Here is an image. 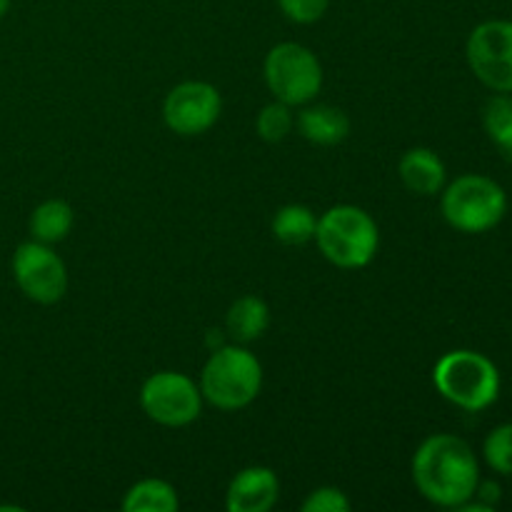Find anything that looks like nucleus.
<instances>
[{"instance_id": "obj_1", "label": "nucleus", "mask_w": 512, "mask_h": 512, "mask_svg": "<svg viewBox=\"0 0 512 512\" xmlns=\"http://www.w3.org/2000/svg\"><path fill=\"white\" fill-rule=\"evenodd\" d=\"M413 480L420 495L433 505L460 508L473 500L480 483L478 458L458 435H430L413 455Z\"/></svg>"}, {"instance_id": "obj_2", "label": "nucleus", "mask_w": 512, "mask_h": 512, "mask_svg": "<svg viewBox=\"0 0 512 512\" xmlns=\"http://www.w3.org/2000/svg\"><path fill=\"white\" fill-rule=\"evenodd\" d=\"M198 385L218 410L248 408L263 388V365L245 345H223L208 358Z\"/></svg>"}, {"instance_id": "obj_3", "label": "nucleus", "mask_w": 512, "mask_h": 512, "mask_svg": "<svg viewBox=\"0 0 512 512\" xmlns=\"http://www.w3.org/2000/svg\"><path fill=\"white\" fill-rule=\"evenodd\" d=\"M315 243L325 260L343 270L365 268L375 258L380 233L375 220L358 205H335L318 218Z\"/></svg>"}, {"instance_id": "obj_4", "label": "nucleus", "mask_w": 512, "mask_h": 512, "mask_svg": "<svg viewBox=\"0 0 512 512\" xmlns=\"http://www.w3.org/2000/svg\"><path fill=\"white\" fill-rule=\"evenodd\" d=\"M433 383L455 408L480 413L498 400L500 373L490 358L475 350H453L435 363Z\"/></svg>"}, {"instance_id": "obj_5", "label": "nucleus", "mask_w": 512, "mask_h": 512, "mask_svg": "<svg viewBox=\"0 0 512 512\" xmlns=\"http://www.w3.org/2000/svg\"><path fill=\"white\" fill-rule=\"evenodd\" d=\"M443 218L460 233H488L508 213V195L485 175H463L443 193Z\"/></svg>"}, {"instance_id": "obj_6", "label": "nucleus", "mask_w": 512, "mask_h": 512, "mask_svg": "<svg viewBox=\"0 0 512 512\" xmlns=\"http://www.w3.org/2000/svg\"><path fill=\"white\" fill-rule=\"evenodd\" d=\"M265 83L275 100L285 105H308L323 88L318 55L300 43H280L265 58Z\"/></svg>"}, {"instance_id": "obj_7", "label": "nucleus", "mask_w": 512, "mask_h": 512, "mask_svg": "<svg viewBox=\"0 0 512 512\" xmlns=\"http://www.w3.org/2000/svg\"><path fill=\"white\" fill-rule=\"evenodd\" d=\"M140 405L153 423L165 428H183L198 420L203 393L193 378L175 370L150 375L140 388Z\"/></svg>"}, {"instance_id": "obj_8", "label": "nucleus", "mask_w": 512, "mask_h": 512, "mask_svg": "<svg viewBox=\"0 0 512 512\" xmlns=\"http://www.w3.org/2000/svg\"><path fill=\"white\" fill-rule=\"evenodd\" d=\"M470 70L495 93H512V20H485L470 33Z\"/></svg>"}, {"instance_id": "obj_9", "label": "nucleus", "mask_w": 512, "mask_h": 512, "mask_svg": "<svg viewBox=\"0 0 512 512\" xmlns=\"http://www.w3.org/2000/svg\"><path fill=\"white\" fill-rule=\"evenodd\" d=\"M13 278L20 293L38 305H53L68 290V270L50 245L30 240L13 255Z\"/></svg>"}, {"instance_id": "obj_10", "label": "nucleus", "mask_w": 512, "mask_h": 512, "mask_svg": "<svg viewBox=\"0 0 512 512\" xmlns=\"http://www.w3.org/2000/svg\"><path fill=\"white\" fill-rule=\"evenodd\" d=\"M223 98L218 88L203 80H188L175 85L163 103V120L173 133L183 138L203 135L218 123Z\"/></svg>"}, {"instance_id": "obj_11", "label": "nucleus", "mask_w": 512, "mask_h": 512, "mask_svg": "<svg viewBox=\"0 0 512 512\" xmlns=\"http://www.w3.org/2000/svg\"><path fill=\"white\" fill-rule=\"evenodd\" d=\"M280 498L278 475L263 465L245 468L230 480L225 508L230 512H268Z\"/></svg>"}, {"instance_id": "obj_12", "label": "nucleus", "mask_w": 512, "mask_h": 512, "mask_svg": "<svg viewBox=\"0 0 512 512\" xmlns=\"http://www.w3.org/2000/svg\"><path fill=\"white\" fill-rule=\"evenodd\" d=\"M398 175L415 195H435L445 188V163L430 148L405 150L398 163Z\"/></svg>"}, {"instance_id": "obj_13", "label": "nucleus", "mask_w": 512, "mask_h": 512, "mask_svg": "<svg viewBox=\"0 0 512 512\" xmlns=\"http://www.w3.org/2000/svg\"><path fill=\"white\" fill-rule=\"evenodd\" d=\"M298 130L315 145H338L348 138L350 118L335 105H308L298 115Z\"/></svg>"}, {"instance_id": "obj_14", "label": "nucleus", "mask_w": 512, "mask_h": 512, "mask_svg": "<svg viewBox=\"0 0 512 512\" xmlns=\"http://www.w3.org/2000/svg\"><path fill=\"white\" fill-rule=\"evenodd\" d=\"M270 325V308L265 300L255 298V295H243L230 305L228 315H225V330H228L230 340L238 345H248L253 340L263 338L265 330Z\"/></svg>"}, {"instance_id": "obj_15", "label": "nucleus", "mask_w": 512, "mask_h": 512, "mask_svg": "<svg viewBox=\"0 0 512 512\" xmlns=\"http://www.w3.org/2000/svg\"><path fill=\"white\" fill-rule=\"evenodd\" d=\"M75 213L65 200H45L30 215V235L45 245H55L65 240L73 230Z\"/></svg>"}, {"instance_id": "obj_16", "label": "nucleus", "mask_w": 512, "mask_h": 512, "mask_svg": "<svg viewBox=\"0 0 512 512\" xmlns=\"http://www.w3.org/2000/svg\"><path fill=\"white\" fill-rule=\"evenodd\" d=\"M178 508L180 500L175 488L158 478L140 480L123 498L125 512H175Z\"/></svg>"}, {"instance_id": "obj_17", "label": "nucleus", "mask_w": 512, "mask_h": 512, "mask_svg": "<svg viewBox=\"0 0 512 512\" xmlns=\"http://www.w3.org/2000/svg\"><path fill=\"white\" fill-rule=\"evenodd\" d=\"M315 228H318V218L308 205H283L273 218V235L283 245L310 243L315 238Z\"/></svg>"}, {"instance_id": "obj_18", "label": "nucleus", "mask_w": 512, "mask_h": 512, "mask_svg": "<svg viewBox=\"0 0 512 512\" xmlns=\"http://www.w3.org/2000/svg\"><path fill=\"white\" fill-rule=\"evenodd\" d=\"M483 125L488 138L500 148L505 158H512V95L498 93L483 110Z\"/></svg>"}, {"instance_id": "obj_19", "label": "nucleus", "mask_w": 512, "mask_h": 512, "mask_svg": "<svg viewBox=\"0 0 512 512\" xmlns=\"http://www.w3.org/2000/svg\"><path fill=\"white\" fill-rule=\"evenodd\" d=\"M293 125L295 118L290 113V105L280 103V100L265 105L258 113V120H255L258 135L265 143H280V140H285L290 135V130H293Z\"/></svg>"}, {"instance_id": "obj_20", "label": "nucleus", "mask_w": 512, "mask_h": 512, "mask_svg": "<svg viewBox=\"0 0 512 512\" xmlns=\"http://www.w3.org/2000/svg\"><path fill=\"white\" fill-rule=\"evenodd\" d=\"M483 453L495 473L512 478V423L500 425L485 438Z\"/></svg>"}, {"instance_id": "obj_21", "label": "nucleus", "mask_w": 512, "mask_h": 512, "mask_svg": "<svg viewBox=\"0 0 512 512\" xmlns=\"http://www.w3.org/2000/svg\"><path fill=\"white\" fill-rule=\"evenodd\" d=\"M280 10L288 20L298 25L318 23L330 8V0H278Z\"/></svg>"}, {"instance_id": "obj_22", "label": "nucleus", "mask_w": 512, "mask_h": 512, "mask_svg": "<svg viewBox=\"0 0 512 512\" xmlns=\"http://www.w3.org/2000/svg\"><path fill=\"white\" fill-rule=\"evenodd\" d=\"M348 510H350V500L345 498L343 490L330 488V485L313 490V493L303 500V512H348Z\"/></svg>"}, {"instance_id": "obj_23", "label": "nucleus", "mask_w": 512, "mask_h": 512, "mask_svg": "<svg viewBox=\"0 0 512 512\" xmlns=\"http://www.w3.org/2000/svg\"><path fill=\"white\" fill-rule=\"evenodd\" d=\"M473 498H478V505H483L485 510H493L495 505L500 503V485L493 483V480H480L478 488H475V495Z\"/></svg>"}, {"instance_id": "obj_24", "label": "nucleus", "mask_w": 512, "mask_h": 512, "mask_svg": "<svg viewBox=\"0 0 512 512\" xmlns=\"http://www.w3.org/2000/svg\"><path fill=\"white\" fill-rule=\"evenodd\" d=\"M8 10H10V0H0V20L8 15Z\"/></svg>"}]
</instances>
